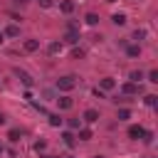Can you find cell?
Masks as SVG:
<instances>
[{
    "label": "cell",
    "instance_id": "cell-11",
    "mask_svg": "<svg viewBox=\"0 0 158 158\" xmlns=\"http://www.w3.org/2000/svg\"><path fill=\"white\" fill-rule=\"evenodd\" d=\"M74 138H77V136H74L72 131H64V133H62V141H64V146H67V148H74V143H77Z\"/></svg>",
    "mask_w": 158,
    "mask_h": 158
},
{
    "label": "cell",
    "instance_id": "cell-30",
    "mask_svg": "<svg viewBox=\"0 0 158 158\" xmlns=\"http://www.w3.org/2000/svg\"><path fill=\"white\" fill-rule=\"evenodd\" d=\"M15 2H17V5H25V2H27V0H15Z\"/></svg>",
    "mask_w": 158,
    "mask_h": 158
},
{
    "label": "cell",
    "instance_id": "cell-28",
    "mask_svg": "<svg viewBox=\"0 0 158 158\" xmlns=\"http://www.w3.org/2000/svg\"><path fill=\"white\" fill-rule=\"evenodd\" d=\"M37 2H40L42 7H52V0H37Z\"/></svg>",
    "mask_w": 158,
    "mask_h": 158
},
{
    "label": "cell",
    "instance_id": "cell-32",
    "mask_svg": "<svg viewBox=\"0 0 158 158\" xmlns=\"http://www.w3.org/2000/svg\"><path fill=\"white\" fill-rule=\"evenodd\" d=\"M2 153H5V148H2V143H0V156H2Z\"/></svg>",
    "mask_w": 158,
    "mask_h": 158
},
{
    "label": "cell",
    "instance_id": "cell-24",
    "mask_svg": "<svg viewBox=\"0 0 158 158\" xmlns=\"http://www.w3.org/2000/svg\"><path fill=\"white\" fill-rule=\"evenodd\" d=\"M69 128H72V131H79V128H81V121H79V118H69Z\"/></svg>",
    "mask_w": 158,
    "mask_h": 158
},
{
    "label": "cell",
    "instance_id": "cell-22",
    "mask_svg": "<svg viewBox=\"0 0 158 158\" xmlns=\"http://www.w3.org/2000/svg\"><path fill=\"white\" fill-rule=\"evenodd\" d=\"M116 118H118V121H128V118H131V109H118Z\"/></svg>",
    "mask_w": 158,
    "mask_h": 158
},
{
    "label": "cell",
    "instance_id": "cell-34",
    "mask_svg": "<svg viewBox=\"0 0 158 158\" xmlns=\"http://www.w3.org/2000/svg\"><path fill=\"white\" fill-rule=\"evenodd\" d=\"M42 158H52V156H42Z\"/></svg>",
    "mask_w": 158,
    "mask_h": 158
},
{
    "label": "cell",
    "instance_id": "cell-18",
    "mask_svg": "<svg viewBox=\"0 0 158 158\" xmlns=\"http://www.w3.org/2000/svg\"><path fill=\"white\" fill-rule=\"evenodd\" d=\"M47 118H49V126H52V128H59V126H62V116H59V114H49Z\"/></svg>",
    "mask_w": 158,
    "mask_h": 158
},
{
    "label": "cell",
    "instance_id": "cell-17",
    "mask_svg": "<svg viewBox=\"0 0 158 158\" xmlns=\"http://www.w3.org/2000/svg\"><path fill=\"white\" fill-rule=\"evenodd\" d=\"M128 79H131L133 84H141V81H143V72H141V69H133V72L128 74Z\"/></svg>",
    "mask_w": 158,
    "mask_h": 158
},
{
    "label": "cell",
    "instance_id": "cell-2",
    "mask_svg": "<svg viewBox=\"0 0 158 158\" xmlns=\"http://www.w3.org/2000/svg\"><path fill=\"white\" fill-rule=\"evenodd\" d=\"M96 89H101V91L106 94V91L116 89V79H114V77H104V79H99V86H96Z\"/></svg>",
    "mask_w": 158,
    "mask_h": 158
},
{
    "label": "cell",
    "instance_id": "cell-13",
    "mask_svg": "<svg viewBox=\"0 0 158 158\" xmlns=\"http://www.w3.org/2000/svg\"><path fill=\"white\" fill-rule=\"evenodd\" d=\"M47 52H49L52 57H54V54H59V52H62V42H59V40L49 42V44H47Z\"/></svg>",
    "mask_w": 158,
    "mask_h": 158
},
{
    "label": "cell",
    "instance_id": "cell-7",
    "mask_svg": "<svg viewBox=\"0 0 158 158\" xmlns=\"http://www.w3.org/2000/svg\"><path fill=\"white\" fill-rule=\"evenodd\" d=\"M81 118H84L86 123H96V121H99V111H96V109H86Z\"/></svg>",
    "mask_w": 158,
    "mask_h": 158
},
{
    "label": "cell",
    "instance_id": "cell-1",
    "mask_svg": "<svg viewBox=\"0 0 158 158\" xmlns=\"http://www.w3.org/2000/svg\"><path fill=\"white\" fill-rule=\"evenodd\" d=\"M74 86H77V77H72V74L57 79V91H64V94H67V91H72Z\"/></svg>",
    "mask_w": 158,
    "mask_h": 158
},
{
    "label": "cell",
    "instance_id": "cell-19",
    "mask_svg": "<svg viewBox=\"0 0 158 158\" xmlns=\"http://www.w3.org/2000/svg\"><path fill=\"white\" fill-rule=\"evenodd\" d=\"M91 138H94L91 128H84V126H81V128H79V141H91Z\"/></svg>",
    "mask_w": 158,
    "mask_h": 158
},
{
    "label": "cell",
    "instance_id": "cell-8",
    "mask_svg": "<svg viewBox=\"0 0 158 158\" xmlns=\"http://www.w3.org/2000/svg\"><path fill=\"white\" fill-rule=\"evenodd\" d=\"M111 22H114L116 27H123L128 20H126V15H123V12H114V15H111Z\"/></svg>",
    "mask_w": 158,
    "mask_h": 158
},
{
    "label": "cell",
    "instance_id": "cell-29",
    "mask_svg": "<svg viewBox=\"0 0 158 158\" xmlns=\"http://www.w3.org/2000/svg\"><path fill=\"white\" fill-rule=\"evenodd\" d=\"M2 42H5V35H2V30H0V44H2Z\"/></svg>",
    "mask_w": 158,
    "mask_h": 158
},
{
    "label": "cell",
    "instance_id": "cell-25",
    "mask_svg": "<svg viewBox=\"0 0 158 158\" xmlns=\"http://www.w3.org/2000/svg\"><path fill=\"white\" fill-rule=\"evenodd\" d=\"M143 37H146V30H136L131 40H136V44H138V40H143Z\"/></svg>",
    "mask_w": 158,
    "mask_h": 158
},
{
    "label": "cell",
    "instance_id": "cell-6",
    "mask_svg": "<svg viewBox=\"0 0 158 158\" xmlns=\"http://www.w3.org/2000/svg\"><path fill=\"white\" fill-rule=\"evenodd\" d=\"M121 91H123L126 96H136V94H138V84H133V81H126V84L121 86Z\"/></svg>",
    "mask_w": 158,
    "mask_h": 158
},
{
    "label": "cell",
    "instance_id": "cell-16",
    "mask_svg": "<svg viewBox=\"0 0 158 158\" xmlns=\"http://www.w3.org/2000/svg\"><path fill=\"white\" fill-rule=\"evenodd\" d=\"M64 42H67V44H77V42H79V32H69V30H67Z\"/></svg>",
    "mask_w": 158,
    "mask_h": 158
},
{
    "label": "cell",
    "instance_id": "cell-12",
    "mask_svg": "<svg viewBox=\"0 0 158 158\" xmlns=\"http://www.w3.org/2000/svg\"><path fill=\"white\" fill-rule=\"evenodd\" d=\"M59 10H62L64 15H72V12H74V2H72V0H62V2H59Z\"/></svg>",
    "mask_w": 158,
    "mask_h": 158
},
{
    "label": "cell",
    "instance_id": "cell-14",
    "mask_svg": "<svg viewBox=\"0 0 158 158\" xmlns=\"http://www.w3.org/2000/svg\"><path fill=\"white\" fill-rule=\"evenodd\" d=\"M84 22H86L89 27H96V25H99V15H96V12H86V17H84Z\"/></svg>",
    "mask_w": 158,
    "mask_h": 158
},
{
    "label": "cell",
    "instance_id": "cell-3",
    "mask_svg": "<svg viewBox=\"0 0 158 158\" xmlns=\"http://www.w3.org/2000/svg\"><path fill=\"white\" fill-rule=\"evenodd\" d=\"M143 131H146V128H143V126H141V123H131V126H128V131H126V133H128V138H131V141H138V138H141V136H143Z\"/></svg>",
    "mask_w": 158,
    "mask_h": 158
},
{
    "label": "cell",
    "instance_id": "cell-20",
    "mask_svg": "<svg viewBox=\"0 0 158 158\" xmlns=\"http://www.w3.org/2000/svg\"><path fill=\"white\" fill-rule=\"evenodd\" d=\"M7 138H10L12 143H17V141L22 138V131H20V128H10V131H7Z\"/></svg>",
    "mask_w": 158,
    "mask_h": 158
},
{
    "label": "cell",
    "instance_id": "cell-31",
    "mask_svg": "<svg viewBox=\"0 0 158 158\" xmlns=\"http://www.w3.org/2000/svg\"><path fill=\"white\" fill-rule=\"evenodd\" d=\"M2 123H5V116H2V114H0V126H2Z\"/></svg>",
    "mask_w": 158,
    "mask_h": 158
},
{
    "label": "cell",
    "instance_id": "cell-15",
    "mask_svg": "<svg viewBox=\"0 0 158 158\" xmlns=\"http://www.w3.org/2000/svg\"><path fill=\"white\" fill-rule=\"evenodd\" d=\"M126 54L128 57H141V44H126Z\"/></svg>",
    "mask_w": 158,
    "mask_h": 158
},
{
    "label": "cell",
    "instance_id": "cell-35",
    "mask_svg": "<svg viewBox=\"0 0 158 158\" xmlns=\"http://www.w3.org/2000/svg\"><path fill=\"white\" fill-rule=\"evenodd\" d=\"M94 158H104V156H94Z\"/></svg>",
    "mask_w": 158,
    "mask_h": 158
},
{
    "label": "cell",
    "instance_id": "cell-5",
    "mask_svg": "<svg viewBox=\"0 0 158 158\" xmlns=\"http://www.w3.org/2000/svg\"><path fill=\"white\" fill-rule=\"evenodd\" d=\"M15 77H17V79H20L25 86H32V84H35V79H32L27 72H22V69H15Z\"/></svg>",
    "mask_w": 158,
    "mask_h": 158
},
{
    "label": "cell",
    "instance_id": "cell-23",
    "mask_svg": "<svg viewBox=\"0 0 158 158\" xmlns=\"http://www.w3.org/2000/svg\"><path fill=\"white\" fill-rule=\"evenodd\" d=\"M148 81L151 84H158V69H151L148 72Z\"/></svg>",
    "mask_w": 158,
    "mask_h": 158
},
{
    "label": "cell",
    "instance_id": "cell-9",
    "mask_svg": "<svg viewBox=\"0 0 158 158\" xmlns=\"http://www.w3.org/2000/svg\"><path fill=\"white\" fill-rule=\"evenodd\" d=\"M2 35H5V37H20V27L12 22V25H7V27L2 30Z\"/></svg>",
    "mask_w": 158,
    "mask_h": 158
},
{
    "label": "cell",
    "instance_id": "cell-26",
    "mask_svg": "<svg viewBox=\"0 0 158 158\" xmlns=\"http://www.w3.org/2000/svg\"><path fill=\"white\" fill-rule=\"evenodd\" d=\"M72 57H74V59H81V57H84V49H81V47H74V49H72Z\"/></svg>",
    "mask_w": 158,
    "mask_h": 158
},
{
    "label": "cell",
    "instance_id": "cell-33",
    "mask_svg": "<svg viewBox=\"0 0 158 158\" xmlns=\"http://www.w3.org/2000/svg\"><path fill=\"white\" fill-rule=\"evenodd\" d=\"M106 2H116V0H106Z\"/></svg>",
    "mask_w": 158,
    "mask_h": 158
},
{
    "label": "cell",
    "instance_id": "cell-21",
    "mask_svg": "<svg viewBox=\"0 0 158 158\" xmlns=\"http://www.w3.org/2000/svg\"><path fill=\"white\" fill-rule=\"evenodd\" d=\"M143 104H146V106H156V104H158V96H156V94H146V96H143Z\"/></svg>",
    "mask_w": 158,
    "mask_h": 158
},
{
    "label": "cell",
    "instance_id": "cell-27",
    "mask_svg": "<svg viewBox=\"0 0 158 158\" xmlns=\"http://www.w3.org/2000/svg\"><path fill=\"white\" fill-rule=\"evenodd\" d=\"M44 148H47V143H44V141H37V143H35V151H37V153H40V151H44Z\"/></svg>",
    "mask_w": 158,
    "mask_h": 158
},
{
    "label": "cell",
    "instance_id": "cell-10",
    "mask_svg": "<svg viewBox=\"0 0 158 158\" xmlns=\"http://www.w3.org/2000/svg\"><path fill=\"white\" fill-rule=\"evenodd\" d=\"M22 47H25V52H37V49H40V40H35V37H32V40H25Z\"/></svg>",
    "mask_w": 158,
    "mask_h": 158
},
{
    "label": "cell",
    "instance_id": "cell-4",
    "mask_svg": "<svg viewBox=\"0 0 158 158\" xmlns=\"http://www.w3.org/2000/svg\"><path fill=\"white\" fill-rule=\"evenodd\" d=\"M57 106H59V111H69V109L74 106V99H72V96H59V99H57Z\"/></svg>",
    "mask_w": 158,
    "mask_h": 158
}]
</instances>
